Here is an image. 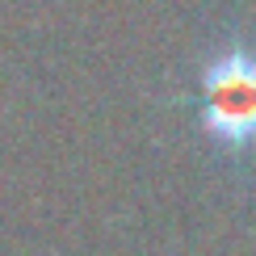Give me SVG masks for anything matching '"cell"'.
Instances as JSON below:
<instances>
[{
	"mask_svg": "<svg viewBox=\"0 0 256 256\" xmlns=\"http://www.w3.org/2000/svg\"><path fill=\"white\" fill-rule=\"evenodd\" d=\"M198 126L222 156L240 160L256 152V42L222 34L206 50L189 92Z\"/></svg>",
	"mask_w": 256,
	"mask_h": 256,
	"instance_id": "1",
	"label": "cell"
}]
</instances>
